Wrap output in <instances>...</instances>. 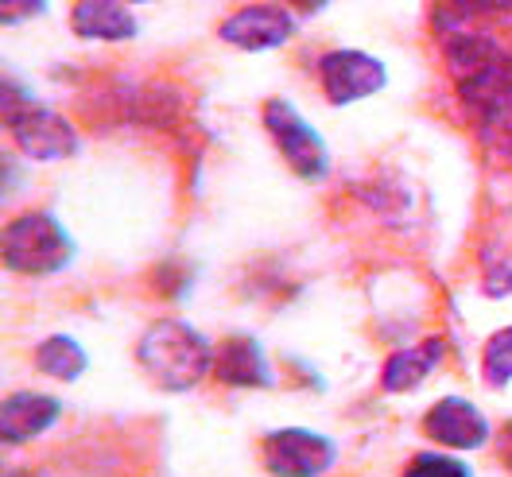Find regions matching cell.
<instances>
[{
    "label": "cell",
    "mask_w": 512,
    "mask_h": 477,
    "mask_svg": "<svg viewBox=\"0 0 512 477\" xmlns=\"http://www.w3.org/2000/svg\"><path fill=\"white\" fill-rule=\"evenodd\" d=\"M35 365H39V373H47V377H55V381H78V377L86 373V365H90V353L82 350L78 338L55 334V338L39 342Z\"/></svg>",
    "instance_id": "13"
},
{
    "label": "cell",
    "mask_w": 512,
    "mask_h": 477,
    "mask_svg": "<svg viewBox=\"0 0 512 477\" xmlns=\"http://www.w3.org/2000/svg\"><path fill=\"white\" fill-rule=\"evenodd\" d=\"M4 268L20 276H55L74 260V237L47 210L20 214L4 225Z\"/></svg>",
    "instance_id": "2"
},
{
    "label": "cell",
    "mask_w": 512,
    "mask_h": 477,
    "mask_svg": "<svg viewBox=\"0 0 512 477\" xmlns=\"http://www.w3.org/2000/svg\"><path fill=\"white\" fill-rule=\"evenodd\" d=\"M423 431L450 450H478L489 443V419L462 396H443L423 415Z\"/></svg>",
    "instance_id": "8"
},
{
    "label": "cell",
    "mask_w": 512,
    "mask_h": 477,
    "mask_svg": "<svg viewBox=\"0 0 512 477\" xmlns=\"http://www.w3.org/2000/svg\"><path fill=\"white\" fill-rule=\"evenodd\" d=\"M295 35V16L280 4H249L222 24V39L241 51H272Z\"/></svg>",
    "instance_id": "7"
},
{
    "label": "cell",
    "mask_w": 512,
    "mask_h": 477,
    "mask_svg": "<svg viewBox=\"0 0 512 477\" xmlns=\"http://www.w3.org/2000/svg\"><path fill=\"white\" fill-rule=\"evenodd\" d=\"M136 4H148V0H136Z\"/></svg>",
    "instance_id": "21"
},
{
    "label": "cell",
    "mask_w": 512,
    "mask_h": 477,
    "mask_svg": "<svg viewBox=\"0 0 512 477\" xmlns=\"http://www.w3.org/2000/svg\"><path fill=\"white\" fill-rule=\"evenodd\" d=\"M481 369H485V381L493 384V388H505V384H512V326L497 330V334L485 342Z\"/></svg>",
    "instance_id": "14"
},
{
    "label": "cell",
    "mask_w": 512,
    "mask_h": 477,
    "mask_svg": "<svg viewBox=\"0 0 512 477\" xmlns=\"http://www.w3.org/2000/svg\"><path fill=\"white\" fill-rule=\"evenodd\" d=\"M334 458L338 446L307 427H284L264 439V466L272 477H322Z\"/></svg>",
    "instance_id": "5"
},
{
    "label": "cell",
    "mask_w": 512,
    "mask_h": 477,
    "mask_svg": "<svg viewBox=\"0 0 512 477\" xmlns=\"http://www.w3.org/2000/svg\"><path fill=\"white\" fill-rule=\"evenodd\" d=\"M404 477H474V470L462 458H450V454H439V450H423L408 462Z\"/></svg>",
    "instance_id": "15"
},
{
    "label": "cell",
    "mask_w": 512,
    "mask_h": 477,
    "mask_svg": "<svg viewBox=\"0 0 512 477\" xmlns=\"http://www.w3.org/2000/svg\"><path fill=\"white\" fill-rule=\"evenodd\" d=\"M299 8H307V12H315V8H326V0H295Z\"/></svg>",
    "instance_id": "18"
},
{
    "label": "cell",
    "mask_w": 512,
    "mask_h": 477,
    "mask_svg": "<svg viewBox=\"0 0 512 477\" xmlns=\"http://www.w3.org/2000/svg\"><path fill=\"white\" fill-rule=\"evenodd\" d=\"M462 12H509L512 0H458Z\"/></svg>",
    "instance_id": "17"
},
{
    "label": "cell",
    "mask_w": 512,
    "mask_h": 477,
    "mask_svg": "<svg viewBox=\"0 0 512 477\" xmlns=\"http://www.w3.org/2000/svg\"><path fill=\"white\" fill-rule=\"evenodd\" d=\"M4 477H35V474H20V470H16V474H4Z\"/></svg>",
    "instance_id": "20"
},
{
    "label": "cell",
    "mask_w": 512,
    "mask_h": 477,
    "mask_svg": "<svg viewBox=\"0 0 512 477\" xmlns=\"http://www.w3.org/2000/svg\"><path fill=\"white\" fill-rule=\"evenodd\" d=\"M264 125L272 132L276 148L284 152V159L291 163V171L299 179H326L330 171V152H326V140H322L315 128L303 121V113L284 101V97H272L264 105Z\"/></svg>",
    "instance_id": "4"
},
{
    "label": "cell",
    "mask_w": 512,
    "mask_h": 477,
    "mask_svg": "<svg viewBox=\"0 0 512 477\" xmlns=\"http://www.w3.org/2000/svg\"><path fill=\"white\" fill-rule=\"evenodd\" d=\"M63 415V404L55 396H43V392H12L4 396V408H0V439L12 446L28 443L35 435L51 431Z\"/></svg>",
    "instance_id": "9"
},
{
    "label": "cell",
    "mask_w": 512,
    "mask_h": 477,
    "mask_svg": "<svg viewBox=\"0 0 512 477\" xmlns=\"http://www.w3.org/2000/svg\"><path fill=\"white\" fill-rule=\"evenodd\" d=\"M214 373L229 388H272L276 373L264 357V346L249 334H233L214 357Z\"/></svg>",
    "instance_id": "10"
},
{
    "label": "cell",
    "mask_w": 512,
    "mask_h": 477,
    "mask_svg": "<svg viewBox=\"0 0 512 477\" xmlns=\"http://www.w3.org/2000/svg\"><path fill=\"white\" fill-rule=\"evenodd\" d=\"M322 90L330 97V105H353L365 97L381 94L388 82V70L381 59L365 55V51H330L319 59Z\"/></svg>",
    "instance_id": "6"
},
{
    "label": "cell",
    "mask_w": 512,
    "mask_h": 477,
    "mask_svg": "<svg viewBox=\"0 0 512 477\" xmlns=\"http://www.w3.org/2000/svg\"><path fill=\"white\" fill-rule=\"evenodd\" d=\"M51 0H0V24L4 28H16L24 20H32L39 12H47Z\"/></svg>",
    "instance_id": "16"
},
{
    "label": "cell",
    "mask_w": 512,
    "mask_h": 477,
    "mask_svg": "<svg viewBox=\"0 0 512 477\" xmlns=\"http://www.w3.org/2000/svg\"><path fill=\"white\" fill-rule=\"evenodd\" d=\"M4 125L12 128V140L32 159H66L78 152V132L59 113L35 105L16 82L4 78Z\"/></svg>",
    "instance_id": "3"
},
{
    "label": "cell",
    "mask_w": 512,
    "mask_h": 477,
    "mask_svg": "<svg viewBox=\"0 0 512 477\" xmlns=\"http://www.w3.org/2000/svg\"><path fill=\"white\" fill-rule=\"evenodd\" d=\"M74 32L82 39L121 43V39H132L140 32V24L121 0H78L74 4Z\"/></svg>",
    "instance_id": "12"
},
{
    "label": "cell",
    "mask_w": 512,
    "mask_h": 477,
    "mask_svg": "<svg viewBox=\"0 0 512 477\" xmlns=\"http://www.w3.org/2000/svg\"><path fill=\"white\" fill-rule=\"evenodd\" d=\"M136 361L152 381L167 392H187L214 369V350L206 334H198L187 322L163 318L152 322L136 346Z\"/></svg>",
    "instance_id": "1"
},
{
    "label": "cell",
    "mask_w": 512,
    "mask_h": 477,
    "mask_svg": "<svg viewBox=\"0 0 512 477\" xmlns=\"http://www.w3.org/2000/svg\"><path fill=\"white\" fill-rule=\"evenodd\" d=\"M443 353H447V342H443V338H427V342H419V346L396 350L384 361V373H381L384 392H412V388H419V384L439 369Z\"/></svg>",
    "instance_id": "11"
},
{
    "label": "cell",
    "mask_w": 512,
    "mask_h": 477,
    "mask_svg": "<svg viewBox=\"0 0 512 477\" xmlns=\"http://www.w3.org/2000/svg\"><path fill=\"white\" fill-rule=\"evenodd\" d=\"M505 458L512 462V423H509V431H505Z\"/></svg>",
    "instance_id": "19"
}]
</instances>
